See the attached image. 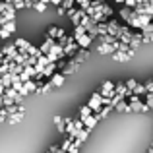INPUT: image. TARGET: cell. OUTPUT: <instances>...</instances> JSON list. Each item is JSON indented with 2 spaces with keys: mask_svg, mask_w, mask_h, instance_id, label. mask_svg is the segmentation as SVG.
Segmentation results:
<instances>
[{
  "mask_svg": "<svg viewBox=\"0 0 153 153\" xmlns=\"http://www.w3.org/2000/svg\"><path fill=\"white\" fill-rule=\"evenodd\" d=\"M72 37H74V35H72ZM74 41L78 43L79 49H85V51H87V47L91 45V41H93V39H91L87 33H83V35H78V37H74Z\"/></svg>",
  "mask_w": 153,
  "mask_h": 153,
  "instance_id": "cell-8",
  "label": "cell"
},
{
  "mask_svg": "<svg viewBox=\"0 0 153 153\" xmlns=\"http://www.w3.org/2000/svg\"><path fill=\"white\" fill-rule=\"evenodd\" d=\"M56 151H58V146H52V147H51V149L47 151V153H56Z\"/></svg>",
  "mask_w": 153,
  "mask_h": 153,
  "instance_id": "cell-48",
  "label": "cell"
},
{
  "mask_svg": "<svg viewBox=\"0 0 153 153\" xmlns=\"http://www.w3.org/2000/svg\"><path fill=\"white\" fill-rule=\"evenodd\" d=\"M97 52H99V54H114V49H112L111 45L99 43V45H97Z\"/></svg>",
  "mask_w": 153,
  "mask_h": 153,
  "instance_id": "cell-19",
  "label": "cell"
},
{
  "mask_svg": "<svg viewBox=\"0 0 153 153\" xmlns=\"http://www.w3.org/2000/svg\"><path fill=\"white\" fill-rule=\"evenodd\" d=\"M76 4L79 6V10H87L91 4V0H76Z\"/></svg>",
  "mask_w": 153,
  "mask_h": 153,
  "instance_id": "cell-38",
  "label": "cell"
},
{
  "mask_svg": "<svg viewBox=\"0 0 153 153\" xmlns=\"http://www.w3.org/2000/svg\"><path fill=\"white\" fill-rule=\"evenodd\" d=\"M114 2H118L120 6H124V0H114Z\"/></svg>",
  "mask_w": 153,
  "mask_h": 153,
  "instance_id": "cell-51",
  "label": "cell"
},
{
  "mask_svg": "<svg viewBox=\"0 0 153 153\" xmlns=\"http://www.w3.org/2000/svg\"><path fill=\"white\" fill-rule=\"evenodd\" d=\"M12 82H14V76L12 74H4V76H0V83H2L4 87H12Z\"/></svg>",
  "mask_w": 153,
  "mask_h": 153,
  "instance_id": "cell-23",
  "label": "cell"
},
{
  "mask_svg": "<svg viewBox=\"0 0 153 153\" xmlns=\"http://www.w3.org/2000/svg\"><path fill=\"white\" fill-rule=\"evenodd\" d=\"M4 91H6V87H4L2 83H0V97H2V95H4Z\"/></svg>",
  "mask_w": 153,
  "mask_h": 153,
  "instance_id": "cell-50",
  "label": "cell"
},
{
  "mask_svg": "<svg viewBox=\"0 0 153 153\" xmlns=\"http://www.w3.org/2000/svg\"><path fill=\"white\" fill-rule=\"evenodd\" d=\"M97 12H99V14H103V16H105V18H107V19H108V18H112V16H114V10H112V8L108 6V4H105V2H103L101 6L97 8Z\"/></svg>",
  "mask_w": 153,
  "mask_h": 153,
  "instance_id": "cell-15",
  "label": "cell"
},
{
  "mask_svg": "<svg viewBox=\"0 0 153 153\" xmlns=\"http://www.w3.org/2000/svg\"><path fill=\"white\" fill-rule=\"evenodd\" d=\"M132 12H134V10H130V8H126V6H120V10H118V18H120V19H124V22H128V19H130V16H132Z\"/></svg>",
  "mask_w": 153,
  "mask_h": 153,
  "instance_id": "cell-20",
  "label": "cell"
},
{
  "mask_svg": "<svg viewBox=\"0 0 153 153\" xmlns=\"http://www.w3.org/2000/svg\"><path fill=\"white\" fill-rule=\"evenodd\" d=\"M79 51V47H78V43H68L66 47H64V58H68V56H70V58H74V54L76 52Z\"/></svg>",
  "mask_w": 153,
  "mask_h": 153,
  "instance_id": "cell-13",
  "label": "cell"
},
{
  "mask_svg": "<svg viewBox=\"0 0 153 153\" xmlns=\"http://www.w3.org/2000/svg\"><path fill=\"white\" fill-rule=\"evenodd\" d=\"M87 138H89V130H85V128H83V130H82V132L78 134V138H76V140H78L79 143H83V142H85Z\"/></svg>",
  "mask_w": 153,
  "mask_h": 153,
  "instance_id": "cell-33",
  "label": "cell"
},
{
  "mask_svg": "<svg viewBox=\"0 0 153 153\" xmlns=\"http://www.w3.org/2000/svg\"><path fill=\"white\" fill-rule=\"evenodd\" d=\"M47 58H49L51 64H56L58 60L64 58V49L58 45V43H54V45H52V49L49 51V54H47Z\"/></svg>",
  "mask_w": 153,
  "mask_h": 153,
  "instance_id": "cell-1",
  "label": "cell"
},
{
  "mask_svg": "<svg viewBox=\"0 0 153 153\" xmlns=\"http://www.w3.org/2000/svg\"><path fill=\"white\" fill-rule=\"evenodd\" d=\"M153 22V18H149V16H146V14H138V29L142 31L146 25H149V23Z\"/></svg>",
  "mask_w": 153,
  "mask_h": 153,
  "instance_id": "cell-16",
  "label": "cell"
},
{
  "mask_svg": "<svg viewBox=\"0 0 153 153\" xmlns=\"http://www.w3.org/2000/svg\"><path fill=\"white\" fill-rule=\"evenodd\" d=\"M8 74H12V76H22V74H23V66H22V64L12 62V64H10V70H8Z\"/></svg>",
  "mask_w": 153,
  "mask_h": 153,
  "instance_id": "cell-21",
  "label": "cell"
},
{
  "mask_svg": "<svg viewBox=\"0 0 153 153\" xmlns=\"http://www.w3.org/2000/svg\"><path fill=\"white\" fill-rule=\"evenodd\" d=\"M85 33V29H83L82 25H78V27H74V37H78V35H83Z\"/></svg>",
  "mask_w": 153,
  "mask_h": 153,
  "instance_id": "cell-45",
  "label": "cell"
},
{
  "mask_svg": "<svg viewBox=\"0 0 153 153\" xmlns=\"http://www.w3.org/2000/svg\"><path fill=\"white\" fill-rule=\"evenodd\" d=\"M87 107L91 108L93 114H97V112L103 108V97H101V93H91L89 101H87Z\"/></svg>",
  "mask_w": 153,
  "mask_h": 153,
  "instance_id": "cell-2",
  "label": "cell"
},
{
  "mask_svg": "<svg viewBox=\"0 0 153 153\" xmlns=\"http://www.w3.org/2000/svg\"><path fill=\"white\" fill-rule=\"evenodd\" d=\"M52 89V85L49 82H45V83H39L37 85V95H43V93H49V91Z\"/></svg>",
  "mask_w": 153,
  "mask_h": 153,
  "instance_id": "cell-25",
  "label": "cell"
},
{
  "mask_svg": "<svg viewBox=\"0 0 153 153\" xmlns=\"http://www.w3.org/2000/svg\"><path fill=\"white\" fill-rule=\"evenodd\" d=\"M85 56H87V51H85V49H79V51L74 54V60H76L78 64H82V60L85 58Z\"/></svg>",
  "mask_w": 153,
  "mask_h": 153,
  "instance_id": "cell-28",
  "label": "cell"
},
{
  "mask_svg": "<svg viewBox=\"0 0 153 153\" xmlns=\"http://www.w3.org/2000/svg\"><path fill=\"white\" fill-rule=\"evenodd\" d=\"M0 51H2V54L6 56V58H10L12 62H14V58L18 56V49H16V45H14V43H10V45H4V47H0Z\"/></svg>",
  "mask_w": 153,
  "mask_h": 153,
  "instance_id": "cell-5",
  "label": "cell"
},
{
  "mask_svg": "<svg viewBox=\"0 0 153 153\" xmlns=\"http://www.w3.org/2000/svg\"><path fill=\"white\" fill-rule=\"evenodd\" d=\"M58 14H60V16H66V10H64V8L60 6V8H58Z\"/></svg>",
  "mask_w": 153,
  "mask_h": 153,
  "instance_id": "cell-49",
  "label": "cell"
},
{
  "mask_svg": "<svg viewBox=\"0 0 153 153\" xmlns=\"http://www.w3.org/2000/svg\"><path fill=\"white\" fill-rule=\"evenodd\" d=\"M124 85H126V89H128V91L132 93V91H134V87L138 85V82H136V79H128V82L124 83Z\"/></svg>",
  "mask_w": 153,
  "mask_h": 153,
  "instance_id": "cell-39",
  "label": "cell"
},
{
  "mask_svg": "<svg viewBox=\"0 0 153 153\" xmlns=\"http://www.w3.org/2000/svg\"><path fill=\"white\" fill-rule=\"evenodd\" d=\"M23 74H25L29 79H35L37 72H35V68H33V66H25V68H23Z\"/></svg>",
  "mask_w": 153,
  "mask_h": 153,
  "instance_id": "cell-32",
  "label": "cell"
},
{
  "mask_svg": "<svg viewBox=\"0 0 153 153\" xmlns=\"http://www.w3.org/2000/svg\"><path fill=\"white\" fill-rule=\"evenodd\" d=\"M111 111H112L111 107H103V108H101V111H99V112H97L95 116H97V120H101V118H105V116H107V114H108Z\"/></svg>",
  "mask_w": 153,
  "mask_h": 153,
  "instance_id": "cell-35",
  "label": "cell"
},
{
  "mask_svg": "<svg viewBox=\"0 0 153 153\" xmlns=\"http://www.w3.org/2000/svg\"><path fill=\"white\" fill-rule=\"evenodd\" d=\"M62 2H64V0H51V4H54L56 8H60V6H62Z\"/></svg>",
  "mask_w": 153,
  "mask_h": 153,
  "instance_id": "cell-46",
  "label": "cell"
},
{
  "mask_svg": "<svg viewBox=\"0 0 153 153\" xmlns=\"http://www.w3.org/2000/svg\"><path fill=\"white\" fill-rule=\"evenodd\" d=\"M0 29H4V31H6V33H16V22H10V23H6V25H4V27H0Z\"/></svg>",
  "mask_w": 153,
  "mask_h": 153,
  "instance_id": "cell-34",
  "label": "cell"
},
{
  "mask_svg": "<svg viewBox=\"0 0 153 153\" xmlns=\"http://www.w3.org/2000/svg\"><path fill=\"white\" fill-rule=\"evenodd\" d=\"M56 43H58V45H60V47L64 49V47H66L68 43H74V37H72V35H64V37H60V39H58Z\"/></svg>",
  "mask_w": 153,
  "mask_h": 153,
  "instance_id": "cell-27",
  "label": "cell"
},
{
  "mask_svg": "<svg viewBox=\"0 0 153 153\" xmlns=\"http://www.w3.org/2000/svg\"><path fill=\"white\" fill-rule=\"evenodd\" d=\"M64 79H66V78H64V76L60 74V72H56V74H52V76H51L49 83H51L52 87H60V85H62V83H64Z\"/></svg>",
  "mask_w": 153,
  "mask_h": 153,
  "instance_id": "cell-14",
  "label": "cell"
},
{
  "mask_svg": "<svg viewBox=\"0 0 153 153\" xmlns=\"http://www.w3.org/2000/svg\"><path fill=\"white\" fill-rule=\"evenodd\" d=\"M114 95H120V97H130V91H128L126 89V85H124V83H116V85H114Z\"/></svg>",
  "mask_w": 153,
  "mask_h": 153,
  "instance_id": "cell-18",
  "label": "cell"
},
{
  "mask_svg": "<svg viewBox=\"0 0 153 153\" xmlns=\"http://www.w3.org/2000/svg\"><path fill=\"white\" fill-rule=\"evenodd\" d=\"M91 114H93V112H91V108L87 107V105H83V107L79 108V120H82V118H87V116H91Z\"/></svg>",
  "mask_w": 153,
  "mask_h": 153,
  "instance_id": "cell-30",
  "label": "cell"
},
{
  "mask_svg": "<svg viewBox=\"0 0 153 153\" xmlns=\"http://www.w3.org/2000/svg\"><path fill=\"white\" fill-rule=\"evenodd\" d=\"M37 85H39V83L33 82V79L25 82V83H23V87H22V91H19V95L25 97V95H29V93H37Z\"/></svg>",
  "mask_w": 153,
  "mask_h": 153,
  "instance_id": "cell-6",
  "label": "cell"
},
{
  "mask_svg": "<svg viewBox=\"0 0 153 153\" xmlns=\"http://www.w3.org/2000/svg\"><path fill=\"white\" fill-rule=\"evenodd\" d=\"M146 93H147V91H146V87H143L142 83H138V85L134 87V91H132V95H138V97H142V95L146 97Z\"/></svg>",
  "mask_w": 153,
  "mask_h": 153,
  "instance_id": "cell-29",
  "label": "cell"
},
{
  "mask_svg": "<svg viewBox=\"0 0 153 153\" xmlns=\"http://www.w3.org/2000/svg\"><path fill=\"white\" fill-rule=\"evenodd\" d=\"M68 153H79L78 147H74V146H70V149H68Z\"/></svg>",
  "mask_w": 153,
  "mask_h": 153,
  "instance_id": "cell-47",
  "label": "cell"
},
{
  "mask_svg": "<svg viewBox=\"0 0 153 153\" xmlns=\"http://www.w3.org/2000/svg\"><path fill=\"white\" fill-rule=\"evenodd\" d=\"M112 58L118 60V62H126V60H130V56H128V54H122V52H114V54H112Z\"/></svg>",
  "mask_w": 153,
  "mask_h": 153,
  "instance_id": "cell-36",
  "label": "cell"
},
{
  "mask_svg": "<svg viewBox=\"0 0 153 153\" xmlns=\"http://www.w3.org/2000/svg\"><path fill=\"white\" fill-rule=\"evenodd\" d=\"M49 64H51V62H49V58H47L45 54H41V56L37 58V64H35V72H37V74H43V70H45Z\"/></svg>",
  "mask_w": 153,
  "mask_h": 153,
  "instance_id": "cell-11",
  "label": "cell"
},
{
  "mask_svg": "<svg viewBox=\"0 0 153 153\" xmlns=\"http://www.w3.org/2000/svg\"><path fill=\"white\" fill-rule=\"evenodd\" d=\"M146 105L149 107V111H153V93H146Z\"/></svg>",
  "mask_w": 153,
  "mask_h": 153,
  "instance_id": "cell-40",
  "label": "cell"
},
{
  "mask_svg": "<svg viewBox=\"0 0 153 153\" xmlns=\"http://www.w3.org/2000/svg\"><path fill=\"white\" fill-rule=\"evenodd\" d=\"M54 124H56L60 134H66V120H64L62 116H54Z\"/></svg>",
  "mask_w": 153,
  "mask_h": 153,
  "instance_id": "cell-22",
  "label": "cell"
},
{
  "mask_svg": "<svg viewBox=\"0 0 153 153\" xmlns=\"http://www.w3.org/2000/svg\"><path fill=\"white\" fill-rule=\"evenodd\" d=\"M99 93H101L103 99H112L114 97V83H112L111 79H105V83L101 85V91H99Z\"/></svg>",
  "mask_w": 153,
  "mask_h": 153,
  "instance_id": "cell-3",
  "label": "cell"
},
{
  "mask_svg": "<svg viewBox=\"0 0 153 153\" xmlns=\"http://www.w3.org/2000/svg\"><path fill=\"white\" fill-rule=\"evenodd\" d=\"M124 6L130 8V10H136V6H138V4H136V0H124Z\"/></svg>",
  "mask_w": 153,
  "mask_h": 153,
  "instance_id": "cell-43",
  "label": "cell"
},
{
  "mask_svg": "<svg viewBox=\"0 0 153 153\" xmlns=\"http://www.w3.org/2000/svg\"><path fill=\"white\" fill-rule=\"evenodd\" d=\"M23 114H25V112H18V114H14V116H8V122L10 124H18V122H22V118H23Z\"/></svg>",
  "mask_w": 153,
  "mask_h": 153,
  "instance_id": "cell-31",
  "label": "cell"
},
{
  "mask_svg": "<svg viewBox=\"0 0 153 153\" xmlns=\"http://www.w3.org/2000/svg\"><path fill=\"white\" fill-rule=\"evenodd\" d=\"M27 54L33 56V58H39V56H41V51H39V47H33V45H31V49H29Z\"/></svg>",
  "mask_w": 153,
  "mask_h": 153,
  "instance_id": "cell-37",
  "label": "cell"
},
{
  "mask_svg": "<svg viewBox=\"0 0 153 153\" xmlns=\"http://www.w3.org/2000/svg\"><path fill=\"white\" fill-rule=\"evenodd\" d=\"M33 8H35L37 12H45V10H47V4H43V2H35V4H33Z\"/></svg>",
  "mask_w": 153,
  "mask_h": 153,
  "instance_id": "cell-42",
  "label": "cell"
},
{
  "mask_svg": "<svg viewBox=\"0 0 153 153\" xmlns=\"http://www.w3.org/2000/svg\"><path fill=\"white\" fill-rule=\"evenodd\" d=\"M143 87H146V91H147V93H153V79L146 82V83H143Z\"/></svg>",
  "mask_w": 153,
  "mask_h": 153,
  "instance_id": "cell-44",
  "label": "cell"
},
{
  "mask_svg": "<svg viewBox=\"0 0 153 153\" xmlns=\"http://www.w3.org/2000/svg\"><path fill=\"white\" fill-rule=\"evenodd\" d=\"M72 142H74V138H70V136H66V138L62 140V143H60V149H62L64 153H68V149H70V146H72Z\"/></svg>",
  "mask_w": 153,
  "mask_h": 153,
  "instance_id": "cell-24",
  "label": "cell"
},
{
  "mask_svg": "<svg viewBox=\"0 0 153 153\" xmlns=\"http://www.w3.org/2000/svg\"><path fill=\"white\" fill-rule=\"evenodd\" d=\"M14 45H16V49H18V54H27L29 49H31V43L25 41V39H16Z\"/></svg>",
  "mask_w": 153,
  "mask_h": 153,
  "instance_id": "cell-7",
  "label": "cell"
},
{
  "mask_svg": "<svg viewBox=\"0 0 153 153\" xmlns=\"http://www.w3.org/2000/svg\"><path fill=\"white\" fill-rule=\"evenodd\" d=\"M114 111H118V112H130V105H128V101H120L114 107Z\"/></svg>",
  "mask_w": 153,
  "mask_h": 153,
  "instance_id": "cell-26",
  "label": "cell"
},
{
  "mask_svg": "<svg viewBox=\"0 0 153 153\" xmlns=\"http://www.w3.org/2000/svg\"><path fill=\"white\" fill-rule=\"evenodd\" d=\"M78 68H79V64H78V62H76V60H74V58H70V60H68V62H66V66H64V70H62V72H60V74H62V76H64V78H66V76H70V74H74V72H76V70H78Z\"/></svg>",
  "mask_w": 153,
  "mask_h": 153,
  "instance_id": "cell-9",
  "label": "cell"
},
{
  "mask_svg": "<svg viewBox=\"0 0 153 153\" xmlns=\"http://www.w3.org/2000/svg\"><path fill=\"white\" fill-rule=\"evenodd\" d=\"M118 31H120V23L116 19H108L107 22V35H111V37H114L118 41Z\"/></svg>",
  "mask_w": 153,
  "mask_h": 153,
  "instance_id": "cell-4",
  "label": "cell"
},
{
  "mask_svg": "<svg viewBox=\"0 0 153 153\" xmlns=\"http://www.w3.org/2000/svg\"><path fill=\"white\" fill-rule=\"evenodd\" d=\"M97 122H99V120H97V116H95V114H91V116H87V118H82V124H83V128H85V130H93V128L95 126H97Z\"/></svg>",
  "mask_w": 153,
  "mask_h": 153,
  "instance_id": "cell-12",
  "label": "cell"
},
{
  "mask_svg": "<svg viewBox=\"0 0 153 153\" xmlns=\"http://www.w3.org/2000/svg\"><path fill=\"white\" fill-rule=\"evenodd\" d=\"M4 120H6V118H2V116H0V124H4Z\"/></svg>",
  "mask_w": 153,
  "mask_h": 153,
  "instance_id": "cell-52",
  "label": "cell"
},
{
  "mask_svg": "<svg viewBox=\"0 0 153 153\" xmlns=\"http://www.w3.org/2000/svg\"><path fill=\"white\" fill-rule=\"evenodd\" d=\"M54 43H56V41H52V39H51V37H47V39H45V41H43V45H41V47H39V51H41V54H45V56H47V54H49V51L52 49V45H54Z\"/></svg>",
  "mask_w": 153,
  "mask_h": 153,
  "instance_id": "cell-17",
  "label": "cell"
},
{
  "mask_svg": "<svg viewBox=\"0 0 153 153\" xmlns=\"http://www.w3.org/2000/svg\"><path fill=\"white\" fill-rule=\"evenodd\" d=\"M14 10H22V8H25V0H14Z\"/></svg>",
  "mask_w": 153,
  "mask_h": 153,
  "instance_id": "cell-41",
  "label": "cell"
},
{
  "mask_svg": "<svg viewBox=\"0 0 153 153\" xmlns=\"http://www.w3.org/2000/svg\"><path fill=\"white\" fill-rule=\"evenodd\" d=\"M64 35H66V31H64L62 27L52 25V27H49V33H47V37H51L52 41H58L60 37H64Z\"/></svg>",
  "mask_w": 153,
  "mask_h": 153,
  "instance_id": "cell-10",
  "label": "cell"
}]
</instances>
